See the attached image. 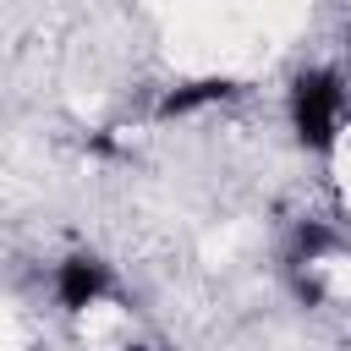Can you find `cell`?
<instances>
[{"mask_svg":"<svg viewBox=\"0 0 351 351\" xmlns=\"http://www.w3.org/2000/svg\"><path fill=\"white\" fill-rule=\"evenodd\" d=\"M104 291H110V274H104V263H99V258L71 252V258H60V263H55V302H60L66 313H88Z\"/></svg>","mask_w":351,"mask_h":351,"instance_id":"7a4b0ae2","label":"cell"},{"mask_svg":"<svg viewBox=\"0 0 351 351\" xmlns=\"http://www.w3.org/2000/svg\"><path fill=\"white\" fill-rule=\"evenodd\" d=\"M329 247H335V236H329L324 225H302V230H296V252H291V263H318Z\"/></svg>","mask_w":351,"mask_h":351,"instance_id":"277c9868","label":"cell"},{"mask_svg":"<svg viewBox=\"0 0 351 351\" xmlns=\"http://www.w3.org/2000/svg\"><path fill=\"white\" fill-rule=\"evenodd\" d=\"M346 55H351V38H346Z\"/></svg>","mask_w":351,"mask_h":351,"instance_id":"5b68a950","label":"cell"},{"mask_svg":"<svg viewBox=\"0 0 351 351\" xmlns=\"http://www.w3.org/2000/svg\"><path fill=\"white\" fill-rule=\"evenodd\" d=\"M340 121H346V88L335 71H302L291 82V126H296V143L313 148V154H329L335 137H340Z\"/></svg>","mask_w":351,"mask_h":351,"instance_id":"6da1fadb","label":"cell"},{"mask_svg":"<svg viewBox=\"0 0 351 351\" xmlns=\"http://www.w3.org/2000/svg\"><path fill=\"white\" fill-rule=\"evenodd\" d=\"M225 99H236V82H230V77H197V82L170 88V93L154 104V115H159V121H181V115H197V110L225 104Z\"/></svg>","mask_w":351,"mask_h":351,"instance_id":"3957f363","label":"cell"}]
</instances>
